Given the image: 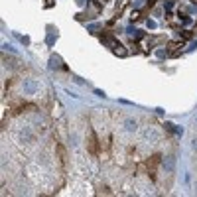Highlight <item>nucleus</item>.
<instances>
[{"label": "nucleus", "instance_id": "obj_7", "mask_svg": "<svg viewBox=\"0 0 197 197\" xmlns=\"http://www.w3.org/2000/svg\"><path fill=\"white\" fill-rule=\"evenodd\" d=\"M181 38H183V40H191L193 34H191V32H183V34H181Z\"/></svg>", "mask_w": 197, "mask_h": 197}, {"label": "nucleus", "instance_id": "obj_5", "mask_svg": "<svg viewBox=\"0 0 197 197\" xmlns=\"http://www.w3.org/2000/svg\"><path fill=\"white\" fill-rule=\"evenodd\" d=\"M89 150H91V154H97V138H95L93 132L89 136Z\"/></svg>", "mask_w": 197, "mask_h": 197}, {"label": "nucleus", "instance_id": "obj_10", "mask_svg": "<svg viewBox=\"0 0 197 197\" xmlns=\"http://www.w3.org/2000/svg\"><path fill=\"white\" fill-rule=\"evenodd\" d=\"M193 150H197V140H193Z\"/></svg>", "mask_w": 197, "mask_h": 197}, {"label": "nucleus", "instance_id": "obj_11", "mask_svg": "<svg viewBox=\"0 0 197 197\" xmlns=\"http://www.w3.org/2000/svg\"><path fill=\"white\" fill-rule=\"evenodd\" d=\"M195 4H197V0H195Z\"/></svg>", "mask_w": 197, "mask_h": 197}, {"label": "nucleus", "instance_id": "obj_8", "mask_svg": "<svg viewBox=\"0 0 197 197\" xmlns=\"http://www.w3.org/2000/svg\"><path fill=\"white\" fill-rule=\"evenodd\" d=\"M59 158H61V162H65V150H63V146H59Z\"/></svg>", "mask_w": 197, "mask_h": 197}, {"label": "nucleus", "instance_id": "obj_9", "mask_svg": "<svg viewBox=\"0 0 197 197\" xmlns=\"http://www.w3.org/2000/svg\"><path fill=\"white\" fill-rule=\"evenodd\" d=\"M156 2H158V0H148V4H150V6H154Z\"/></svg>", "mask_w": 197, "mask_h": 197}, {"label": "nucleus", "instance_id": "obj_3", "mask_svg": "<svg viewBox=\"0 0 197 197\" xmlns=\"http://www.w3.org/2000/svg\"><path fill=\"white\" fill-rule=\"evenodd\" d=\"M24 91L26 93H36V91H38V83H36V81H30V79H26V81H24Z\"/></svg>", "mask_w": 197, "mask_h": 197}, {"label": "nucleus", "instance_id": "obj_4", "mask_svg": "<svg viewBox=\"0 0 197 197\" xmlns=\"http://www.w3.org/2000/svg\"><path fill=\"white\" fill-rule=\"evenodd\" d=\"M173 166H176V158L173 156H167L164 160V167H166V172H173Z\"/></svg>", "mask_w": 197, "mask_h": 197}, {"label": "nucleus", "instance_id": "obj_2", "mask_svg": "<svg viewBox=\"0 0 197 197\" xmlns=\"http://www.w3.org/2000/svg\"><path fill=\"white\" fill-rule=\"evenodd\" d=\"M158 136H160V134H158V130H156V128H152V126L144 130V138H146V140H150V144L158 142Z\"/></svg>", "mask_w": 197, "mask_h": 197}, {"label": "nucleus", "instance_id": "obj_1", "mask_svg": "<svg viewBox=\"0 0 197 197\" xmlns=\"http://www.w3.org/2000/svg\"><path fill=\"white\" fill-rule=\"evenodd\" d=\"M160 158H162V156H152L150 162H148V173H150L152 179H156V166L160 164Z\"/></svg>", "mask_w": 197, "mask_h": 197}, {"label": "nucleus", "instance_id": "obj_6", "mask_svg": "<svg viewBox=\"0 0 197 197\" xmlns=\"http://www.w3.org/2000/svg\"><path fill=\"white\" fill-rule=\"evenodd\" d=\"M126 130H128V132H136V120L128 118L126 120Z\"/></svg>", "mask_w": 197, "mask_h": 197}]
</instances>
